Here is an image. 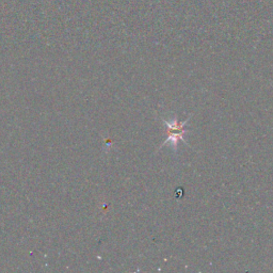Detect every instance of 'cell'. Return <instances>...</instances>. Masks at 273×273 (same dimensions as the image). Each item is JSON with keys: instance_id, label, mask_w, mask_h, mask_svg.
Returning a JSON list of instances; mask_svg holds the SVG:
<instances>
[{"instance_id": "obj_1", "label": "cell", "mask_w": 273, "mask_h": 273, "mask_svg": "<svg viewBox=\"0 0 273 273\" xmlns=\"http://www.w3.org/2000/svg\"><path fill=\"white\" fill-rule=\"evenodd\" d=\"M193 114H191L185 122H182L181 123L179 120H177V117L175 116L174 119L172 122H168L167 120H164L162 119V122L166 124L167 126V133H168V138H167V140L164 141L162 143V145L160 147V149L162 147H164L168 142H171L173 144V149L174 151L177 150V143H179V141H182V142H185L186 144H188V142L185 140V138H183V136H185V133L187 132V128H186V124L189 122L190 119L192 118ZM189 145V144H188Z\"/></svg>"}]
</instances>
